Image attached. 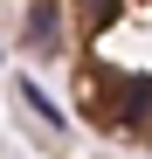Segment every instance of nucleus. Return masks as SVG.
I'll return each mask as SVG.
<instances>
[{"label":"nucleus","instance_id":"obj_1","mask_svg":"<svg viewBox=\"0 0 152 159\" xmlns=\"http://www.w3.org/2000/svg\"><path fill=\"white\" fill-rule=\"evenodd\" d=\"M7 42L90 139L152 159V0H7Z\"/></svg>","mask_w":152,"mask_h":159}]
</instances>
